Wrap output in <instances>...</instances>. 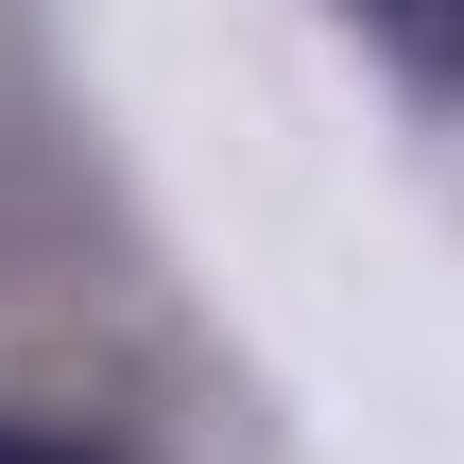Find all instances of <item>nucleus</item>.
I'll return each mask as SVG.
<instances>
[{
  "label": "nucleus",
  "mask_w": 464,
  "mask_h": 464,
  "mask_svg": "<svg viewBox=\"0 0 464 464\" xmlns=\"http://www.w3.org/2000/svg\"><path fill=\"white\" fill-rule=\"evenodd\" d=\"M0 464H103V448H69V430H17V413H0Z\"/></svg>",
  "instance_id": "nucleus-1"
}]
</instances>
